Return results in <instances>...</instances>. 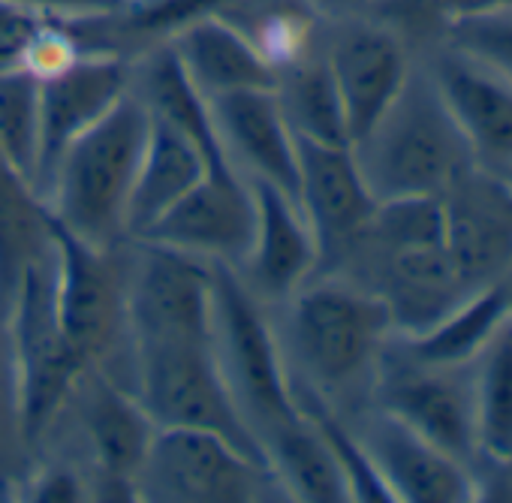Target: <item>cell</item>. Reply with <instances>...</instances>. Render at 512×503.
Listing matches in <instances>:
<instances>
[{
  "mask_svg": "<svg viewBox=\"0 0 512 503\" xmlns=\"http://www.w3.org/2000/svg\"><path fill=\"white\" fill-rule=\"evenodd\" d=\"M151 112L136 94L70 142L55 163L43 202L70 232L115 247L127 238V208L148 139Z\"/></svg>",
  "mask_w": 512,
  "mask_h": 503,
  "instance_id": "cell-1",
  "label": "cell"
},
{
  "mask_svg": "<svg viewBox=\"0 0 512 503\" xmlns=\"http://www.w3.org/2000/svg\"><path fill=\"white\" fill-rule=\"evenodd\" d=\"M377 202L398 196H440L473 151L461 136L431 76L410 73L383 118L353 145Z\"/></svg>",
  "mask_w": 512,
  "mask_h": 503,
  "instance_id": "cell-2",
  "label": "cell"
},
{
  "mask_svg": "<svg viewBox=\"0 0 512 503\" xmlns=\"http://www.w3.org/2000/svg\"><path fill=\"white\" fill-rule=\"evenodd\" d=\"M392 332L386 302L365 287L323 281L302 287L290 308V344L317 392L347 389L377 368Z\"/></svg>",
  "mask_w": 512,
  "mask_h": 503,
  "instance_id": "cell-3",
  "label": "cell"
},
{
  "mask_svg": "<svg viewBox=\"0 0 512 503\" xmlns=\"http://www.w3.org/2000/svg\"><path fill=\"white\" fill-rule=\"evenodd\" d=\"M136 398L157 428L220 434L269 467L260 437L223 377L214 341L136 344Z\"/></svg>",
  "mask_w": 512,
  "mask_h": 503,
  "instance_id": "cell-4",
  "label": "cell"
},
{
  "mask_svg": "<svg viewBox=\"0 0 512 503\" xmlns=\"http://www.w3.org/2000/svg\"><path fill=\"white\" fill-rule=\"evenodd\" d=\"M214 281V353L223 377L250 422L253 434L293 419V374L284 365L281 347L263 320L256 296L232 272L229 263H211Z\"/></svg>",
  "mask_w": 512,
  "mask_h": 503,
  "instance_id": "cell-5",
  "label": "cell"
},
{
  "mask_svg": "<svg viewBox=\"0 0 512 503\" xmlns=\"http://www.w3.org/2000/svg\"><path fill=\"white\" fill-rule=\"evenodd\" d=\"M7 314L19 386L22 437L31 446L46 434L52 419L61 413L70 392L88 371L61 332L52 296L49 254L22 272L7 302Z\"/></svg>",
  "mask_w": 512,
  "mask_h": 503,
  "instance_id": "cell-6",
  "label": "cell"
},
{
  "mask_svg": "<svg viewBox=\"0 0 512 503\" xmlns=\"http://www.w3.org/2000/svg\"><path fill=\"white\" fill-rule=\"evenodd\" d=\"M272 470L211 431L157 428L136 473V500L244 503L269 485Z\"/></svg>",
  "mask_w": 512,
  "mask_h": 503,
  "instance_id": "cell-7",
  "label": "cell"
},
{
  "mask_svg": "<svg viewBox=\"0 0 512 503\" xmlns=\"http://www.w3.org/2000/svg\"><path fill=\"white\" fill-rule=\"evenodd\" d=\"M46 226L55 314L73 353L91 368L127 326V278L112 257V247L70 232L49 208Z\"/></svg>",
  "mask_w": 512,
  "mask_h": 503,
  "instance_id": "cell-8",
  "label": "cell"
},
{
  "mask_svg": "<svg viewBox=\"0 0 512 503\" xmlns=\"http://www.w3.org/2000/svg\"><path fill=\"white\" fill-rule=\"evenodd\" d=\"M377 404L458 461L479 458L473 413V368L431 365L404 347L377 362Z\"/></svg>",
  "mask_w": 512,
  "mask_h": 503,
  "instance_id": "cell-9",
  "label": "cell"
},
{
  "mask_svg": "<svg viewBox=\"0 0 512 503\" xmlns=\"http://www.w3.org/2000/svg\"><path fill=\"white\" fill-rule=\"evenodd\" d=\"M127 281V326L136 344L214 341L211 260L142 241Z\"/></svg>",
  "mask_w": 512,
  "mask_h": 503,
  "instance_id": "cell-10",
  "label": "cell"
},
{
  "mask_svg": "<svg viewBox=\"0 0 512 503\" xmlns=\"http://www.w3.org/2000/svg\"><path fill=\"white\" fill-rule=\"evenodd\" d=\"M253 220L256 211L247 175L235 163H220L208 166L196 187L139 241H157L199 260L232 266L247 254Z\"/></svg>",
  "mask_w": 512,
  "mask_h": 503,
  "instance_id": "cell-11",
  "label": "cell"
},
{
  "mask_svg": "<svg viewBox=\"0 0 512 503\" xmlns=\"http://www.w3.org/2000/svg\"><path fill=\"white\" fill-rule=\"evenodd\" d=\"M446 250L467 287L497 284L512 263V181L479 163L443 193Z\"/></svg>",
  "mask_w": 512,
  "mask_h": 503,
  "instance_id": "cell-12",
  "label": "cell"
},
{
  "mask_svg": "<svg viewBox=\"0 0 512 503\" xmlns=\"http://www.w3.org/2000/svg\"><path fill=\"white\" fill-rule=\"evenodd\" d=\"M299 142L296 202L311 223L320 260L356 247L374 217L377 199L359 169L353 145Z\"/></svg>",
  "mask_w": 512,
  "mask_h": 503,
  "instance_id": "cell-13",
  "label": "cell"
},
{
  "mask_svg": "<svg viewBox=\"0 0 512 503\" xmlns=\"http://www.w3.org/2000/svg\"><path fill=\"white\" fill-rule=\"evenodd\" d=\"M127 91L130 76L124 58L100 52H82L64 70L40 79V166L34 184L40 199L70 142L106 118Z\"/></svg>",
  "mask_w": 512,
  "mask_h": 503,
  "instance_id": "cell-14",
  "label": "cell"
},
{
  "mask_svg": "<svg viewBox=\"0 0 512 503\" xmlns=\"http://www.w3.org/2000/svg\"><path fill=\"white\" fill-rule=\"evenodd\" d=\"M253 193V238L241 260L244 287L263 299H293L314 269L320 266V247L299 202L260 178H247Z\"/></svg>",
  "mask_w": 512,
  "mask_h": 503,
  "instance_id": "cell-15",
  "label": "cell"
},
{
  "mask_svg": "<svg viewBox=\"0 0 512 503\" xmlns=\"http://www.w3.org/2000/svg\"><path fill=\"white\" fill-rule=\"evenodd\" d=\"M359 440L395 503H467L479 497V482L464 461L383 410L365 422Z\"/></svg>",
  "mask_w": 512,
  "mask_h": 503,
  "instance_id": "cell-16",
  "label": "cell"
},
{
  "mask_svg": "<svg viewBox=\"0 0 512 503\" xmlns=\"http://www.w3.org/2000/svg\"><path fill=\"white\" fill-rule=\"evenodd\" d=\"M350 145H356L401 94L410 70L401 37L383 25H350L326 55Z\"/></svg>",
  "mask_w": 512,
  "mask_h": 503,
  "instance_id": "cell-17",
  "label": "cell"
},
{
  "mask_svg": "<svg viewBox=\"0 0 512 503\" xmlns=\"http://www.w3.org/2000/svg\"><path fill=\"white\" fill-rule=\"evenodd\" d=\"M473 160L494 172L512 169V82L449 49L431 73Z\"/></svg>",
  "mask_w": 512,
  "mask_h": 503,
  "instance_id": "cell-18",
  "label": "cell"
},
{
  "mask_svg": "<svg viewBox=\"0 0 512 503\" xmlns=\"http://www.w3.org/2000/svg\"><path fill=\"white\" fill-rule=\"evenodd\" d=\"M223 148L247 178L269 181L296 199L299 142L275 91H235L208 100Z\"/></svg>",
  "mask_w": 512,
  "mask_h": 503,
  "instance_id": "cell-19",
  "label": "cell"
},
{
  "mask_svg": "<svg viewBox=\"0 0 512 503\" xmlns=\"http://www.w3.org/2000/svg\"><path fill=\"white\" fill-rule=\"evenodd\" d=\"M383 272L380 290H374L392 317V329L401 335H419L461 305L473 287L458 275L446 244L380 250Z\"/></svg>",
  "mask_w": 512,
  "mask_h": 503,
  "instance_id": "cell-20",
  "label": "cell"
},
{
  "mask_svg": "<svg viewBox=\"0 0 512 503\" xmlns=\"http://www.w3.org/2000/svg\"><path fill=\"white\" fill-rule=\"evenodd\" d=\"M169 46L205 100L235 91L278 88L281 73L260 55V49L247 40V34L235 22L217 13H208L181 28L169 40Z\"/></svg>",
  "mask_w": 512,
  "mask_h": 503,
  "instance_id": "cell-21",
  "label": "cell"
},
{
  "mask_svg": "<svg viewBox=\"0 0 512 503\" xmlns=\"http://www.w3.org/2000/svg\"><path fill=\"white\" fill-rule=\"evenodd\" d=\"M85 434L97 461V485L115 488L118 500H136V473L157 434L136 395L100 377L85 401Z\"/></svg>",
  "mask_w": 512,
  "mask_h": 503,
  "instance_id": "cell-22",
  "label": "cell"
},
{
  "mask_svg": "<svg viewBox=\"0 0 512 503\" xmlns=\"http://www.w3.org/2000/svg\"><path fill=\"white\" fill-rule=\"evenodd\" d=\"M208 166H220V163H211L202 154V148L178 127L151 115L145 151L130 193L127 235L130 238L148 235L151 226L196 187V181L205 175Z\"/></svg>",
  "mask_w": 512,
  "mask_h": 503,
  "instance_id": "cell-23",
  "label": "cell"
},
{
  "mask_svg": "<svg viewBox=\"0 0 512 503\" xmlns=\"http://www.w3.org/2000/svg\"><path fill=\"white\" fill-rule=\"evenodd\" d=\"M263 452L275 482L296 500L308 503H347L350 491L344 473L314 419L299 410L293 419L269 428L263 437Z\"/></svg>",
  "mask_w": 512,
  "mask_h": 503,
  "instance_id": "cell-24",
  "label": "cell"
},
{
  "mask_svg": "<svg viewBox=\"0 0 512 503\" xmlns=\"http://www.w3.org/2000/svg\"><path fill=\"white\" fill-rule=\"evenodd\" d=\"M473 368L476 452L500 470H512V314L500 323Z\"/></svg>",
  "mask_w": 512,
  "mask_h": 503,
  "instance_id": "cell-25",
  "label": "cell"
},
{
  "mask_svg": "<svg viewBox=\"0 0 512 503\" xmlns=\"http://www.w3.org/2000/svg\"><path fill=\"white\" fill-rule=\"evenodd\" d=\"M512 314L503 284L473 290L461 305L419 335H404V350L431 365H470L500 323Z\"/></svg>",
  "mask_w": 512,
  "mask_h": 503,
  "instance_id": "cell-26",
  "label": "cell"
},
{
  "mask_svg": "<svg viewBox=\"0 0 512 503\" xmlns=\"http://www.w3.org/2000/svg\"><path fill=\"white\" fill-rule=\"evenodd\" d=\"M49 254L46 202L0 154V302H10L22 272Z\"/></svg>",
  "mask_w": 512,
  "mask_h": 503,
  "instance_id": "cell-27",
  "label": "cell"
},
{
  "mask_svg": "<svg viewBox=\"0 0 512 503\" xmlns=\"http://www.w3.org/2000/svg\"><path fill=\"white\" fill-rule=\"evenodd\" d=\"M278 103L296 139L323 145H350L341 97L326 58H302L281 70Z\"/></svg>",
  "mask_w": 512,
  "mask_h": 503,
  "instance_id": "cell-28",
  "label": "cell"
},
{
  "mask_svg": "<svg viewBox=\"0 0 512 503\" xmlns=\"http://www.w3.org/2000/svg\"><path fill=\"white\" fill-rule=\"evenodd\" d=\"M0 154L31 181V187L37 184L40 79L25 67L0 70Z\"/></svg>",
  "mask_w": 512,
  "mask_h": 503,
  "instance_id": "cell-29",
  "label": "cell"
},
{
  "mask_svg": "<svg viewBox=\"0 0 512 503\" xmlns=\"http://www.w3.org/2000/svg\"><path fill=\"white\" fill-rule=\"evenodd\" d=\"M362 241H374L380 250L446 244V220H443L440 196H398V199L377 202Z\"/></svg>",
  "mask_w": 512,
  "mask_h": 503,
  "instance_id": "cell-30",
  "label": "cell"
},
{
  "mask_svg": "<svg viewBox=\"0 0 512 503\" xmlns=\"http://www.w3.org/2000/svg\"><path fill=\"white\" fill-rule=\"evenodd\" d=\"M449 49L512 82V10L461 13L443 22Z\"/></svg>",
  "mask_w": 512,
  "mask_h": 503,
  "instance_id": "cell-31",
  "label": "cell"
},
{
  "mask_svg": "<svg viewBox=\"0 0 512 503\" xmlns=\"http://www.w3.org/2000/svg\"><path fill=\"white\" fill-rule=\"evenodd\" d=\"M302 7H305L302 0H281L275 7H266L250 25L244 28L238 25L278 73L308 55L311 19L305 16Z\"/></svg>",
  "mask_w": 512,
  "mask_h": 503,
  "instance_id": "cell-32",
  "label": "cell"
},
{
  "mask_svg": "<svg viewBox=\"0 0 512 503\" xmlns=\"http://www.w3.org/2000/svg\"><path fill=\"white\" fill-rule=\"evenodd\" d=\"M25 449L28 443L22 437V419H19V386H16L10 314H7V302H0V482H7L16 473Z\"/></svg>",
  "mask_w": 512,
  "mask_h": 503,
  "instance_id": "cell-33",
  "label": "cell"
},
{
  "mask_svg": "<svg viewBox=\"0 0 512 503\" xmlns=\"http://www.w3.org/2000/svg\"><path fill=\"white\" fill-rule=\"evenodd\" d=\"M46 19L25 13L19 7H10L0 0V70H10L22 64V55L34 37V31L43 25Z\"/></svg>",
  "mask_w": 512,
  "mask_h": 503,
  "instance_id": "cell-34",
  "label": "cell"
},
{
  "mask_svg": "<svg viewBox=\"0 0 512 503\" xmlns=\"http://www.w3.org/2000/svg\"><path fill=\"white\" fill-rule=\"evenodd\" d=\"M4 4L34 13L40 19L79 22V19H94V16L112 13L115 7L124 4V0H4Z\"/></svg>",
  "mask_w": 512,
  "mask_h": 503,
  "instance_id": "cell-35",
  "label": "cell"
},
{
  "mask_svg": "<svg viewBox=\"0 0 512 503\" xmlns=\"http://www.w3.org/2000/svg\"><path fill=\"white\" fill-rule=\"evenodd\" d=\"M25 497L34 500V503H76V500H85V482L70 473L67 467H52V470H43L37 473L34 479L25 482Z\"/></svg>",
  "mask_w": 512,
  "mask_h": 503,
  "instance_id": "cell-36",
  "label": "cell"
},
{
  "mask_svg": "<svg viewBox=\"0 0 512 503\" xmlns=\"http://www.w3.org/2000/svg\"><path fill=\"white\" fill-rule=\"evenodd\" d=\"M443 22L461 13H482V10H512V0H440Z\"/></svg>",
  "mask_w": 512,
  "mask_h": 503,
  "instance_id": "cell-37",
  "label": "cell"
},
{
  "mask_svg": "<svg viewBox=\"0 0 512 503\" xmlns=\"http://www.w3.org/2000/svg\"><path fill=\"white\" fill-rule=\"evenodd\" d=\"M320 10H329V13H350L362 4H371V0H314Z\"/></svg>",
  "mask_w": 512,
  "mask_h": 503,
  "instance_id": "cell-38",
  "label": "cell"
},
{
  "mask_svg": "<svg viewBox=\"0 0 512 503\" xmlns=\"http://www.w3.org/2000/svg\"><path fill=\"white\" fill-rule=\"evenodd\" d=\"M500 284H503V290H506V299H509V308H512V263L506 266V272H503Z\"/></svg>",
  "mask_w": 512,
  "mask_h": 503,
  "instance_id": "cell-39",
  "label": "cell"
},
{
  "mask_svg": "<svg viewBox=\"0 0 512 503\" xmlns=\"http://www.w3.org/2000/svg\"><path fill=\"white\" fill-rule=\"evenodd\" d=\"M503 175H506V178H509V181H512V169H509V172H503Z\"/></svg>",
  "mask_w": 512,
  "mask_h": 503,
  "instance_id": "cell-40",
  "label": "cell"
},
{
  "mask_svg": "<svg viewBox=\"0 0 512 503\" xmlns=\"http://www.w3.org/2000/svg\"><path fill=\"white\" fill-rule=\"evenodd\" d=\"M302 4H314V0H302Z\"/></svg>",
  "mask_w": 512,
  "mask_h": 503,
  "instance_id": "cell-41",
  "label": "cell"
}]
</instances>
